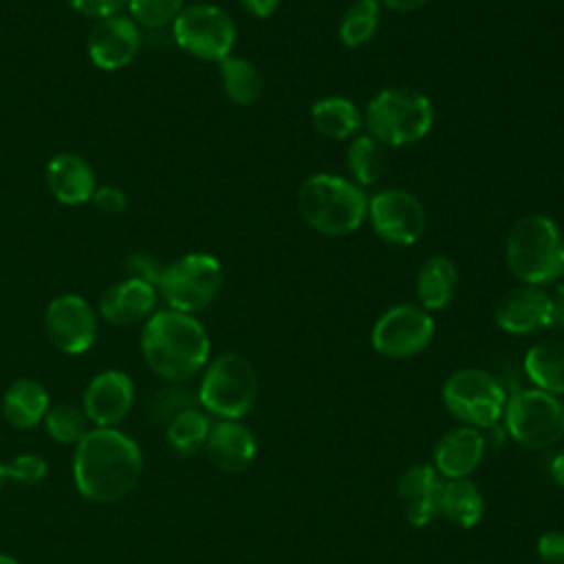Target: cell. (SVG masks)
I'll return each instance as SVG.
<instances>
[{"label":"cell","mask_w":564,"mask_h":564,"mask_svg":"<svg viewBox=\"0 0 564 564\" xmlns=\"http://www.w3.org/2000/svg\"><path fill=\"white\" fill-rule=\"evenodd\" d=\"M220 86L225 95L238 106H251L262 97L264 79L260 68L240 55H227L218 62Z\"/></svg>","instance_id":"4316f807"},{"label":"cell","mask_w":564,"mask_h":564,"mask_svg":"<svg viewBox=\"0 0 564 564\" xmlns=\"http://www.w3.org/2000/svg\"><path fill=\"white\" fill-rule=\"evenodd\" d=\"M9 482V467L4 463H0V489Z\"/></svg>","instance_id":"7bdbcfd3"},{"label":"cell","mask_w":564,"mask_h":564,"mask_svg":"<svg viewBox=\"0 0 564 564\" xmlns=\"http://www.w3.org/2000/svg\"><path fill=\"white\" fill-rule=\"evenodd\" d=\"M240 4L247 9V13H251L253 18H269L275 9H278V4H280V0H240Z\"/></svg>","instance_id":"ab89813d"},{"label":"cell","mask_w":564,"mask_h":564,"mask_svg":"<svg viewBox=\"0 0 564 564\" xmlns=\"http://www.w3.org/2000/svg\"><path fill=\"white\" fill-rule=\"evenodd\" d=\"M0 564H20V562L7 553H0Z\"/></svg>","instance_id":"ee69618b"},{"label":"cell","mask_w":564,"mask_h":564,"mask_svg":"<svg viewBox=\"0 0 564 564\" xmlns=\"http://www.w3.org/2000/svg\"><path fill=\"white\" fill-rule=\"evenodd\" d=\"M51 408L46 388L29 377L15 379L2 394V416L15 430H31Z\"/></svg>","instance_id":"7402d4cb"},{"label":"cell","mask_w":564,"mask_h":564,"mask_svg":"<svg viewBox=\"0 0 564 564\" xmlns=\"http://www.w3.org/2000/svg\"><path fill=\"white\" fill-rule=\"evenodd\" d=\"M196 399L205 412L238 421L258 399V375L242 355L223 352L207 361Z\"/></svg>","instance_id":"8992f818"},{"label":"cell","mask_w":564,"mask_h":564,"mask_svg":"<svg viewBox=\"0 0 564 564\" xmlns=\"http://www.w3.org/2000/svg\"><path fill=\"white\" fill-rule=\"evenodd\" d=\"M386 148L370 134H357L346 148V167L359 187L375 185L386 172Z\"/></svg>","instance_id":"83f0119b"},{"label":"cell","mask_w":564,"mask_h":564,"mask_svg":"<svg viewBox=\"0 0 564 564\" xmlns=\"http://www.w3.org/2000/svg\"><path fill=\"white\" fill-rule=\"evenodd\" d=\"M551 476H553V480H555L560 487H564V452L553 458V463H551Z\"/></svg>","instance_id":"b9f144b4"},{"label":"cell","mask_w":564,"mask_h":564,"mask_svg":"<svg viewBox=\"0 0 564 564\" xmlns=\"http://www.w3.org/2000/svg\"><path fill=\"white\" fill-rule=\"evenodd\" d=\"M381 7L397 11V13H412L421 7H425L430 0H377Z\"/></svg>","instance_id":"60d3db41"},{"label":"cell","mask_w":564,"mask_h":564,"mask_svg":"<svg viewBox=\"0 0 564 564\" xmlns=\"http://www.w3.org/2000/svg\"><path fill=\"white\" fill-rule=\"evenodd\" d=\"M505 262L513 278L531 286H551L564 275V234L546 214H527L505 240Z\"/></svg>","instance_id":"3957f363"},{"label":"cell","mask_w":564,"mask_h":564,"mask_svg":"<svg viewBox=\"0 0 564 564\" xmlns=\"http://www.w3.org/2000/svg\"><path fill=\"white\" fill-rule=\"evenodd\" d=\"M93 205L104 214H119L126 209V194L117 185H99L93 194Z\"/></svg>","instance_id":"8d00e7d4"},{"label":"cell","mask_w":564,"mask_h":564,"mask_svg":"<svg viewBox=\"0 0 564 564\" xmlns=\"http://www.w3.org/2000/svg\"><path fill=\"white\" fill-rule=\"evenodd\" d=\"M223 289V267L205 251H192L163 267L156 291L167 308L194 315L207 308Z\"/></svg>","instance_id":"52a82bcc"},{"label":"cell","mask_w":564,"mask_h":564,"mask_svg":"<svg viewBox=\"0 0 564 564\" xmlns=\"http://www.w3.org/2000/svg\"><path fill=\"white\" fill-rule=\"evenodd\" d=\"M443 403L454 419L487 430L500 421L507 392L487 370L460 368L443 383Z\"/></svg>","instance_id":"ba28073f"},{"label":"cell","mask_w":564,"mask_h":564,"mask_svg":"<svg viewBox=\"0 0 564 564\" xmlns=\"http://www.w3.org/2000/svg\"><path fill=\"white\" fill-rule=\"evenodd\" d=\"M560 326H562V330H564V319H562V324H560Z\"/></svg>","instance_id":"f6af8a7d"},{"label":"cell","mask_w":564,"mask_h":564,"mask_svg":"<svg viewBox=\"0 0 564 564\" xmlns=\"http://www.w3.org/2000/svg\"><path fill=\"white\" fill-rule=\"evenodd\" d=\"M434 317L419 304H397L379 315L370 330L375 352L388 359H410L434 339Z\"/></svg>","instance_id":"8fae6325"},{"label":"cell","mask_w":564,"mask_h":564,"mask_svg":"<svg viewBox=\"0 0 564 564\" xmlns=\"http://www.w3.org/2000/svg\"><path fill=\"white\" fill-rule=\"evenodd\" d=\"M551 311H553V326H560L564 319V282H555L549 289Z\"/></svg>","instance_id":"f35d334b"},{"label":"cell","mask_w":564,"mask_h":564,"mask_svg":"<svg viewBox=\"0 0 564 564\" xmlns=\"http://www.w3.org/2000/svg\"><path fill=\"white\" fill-rule=\"evenodd\" d=\"M134 403V383L121 370H104L90 379L82 397V410L95 427H115Z\"/></svg>","instance_id":"2e32d148"},{"label":"cell","mask_w":564,"mask_h":564,"mask_svg":"<svg viewBox=\"0 0 564 564\" xmlns=\"http://www.w3.org/2000/svg\"><path fill=\"white\" fill-rule=\"evenodd\" d=\"M443 480L432 465H412L397 482V498L412 527H425L438 516Z\"/></svg>","instance_id":"d6986e66"},{"label":"cell","mask_w":564,"mask_h":564,"mask_svg":"<svg viewBox=\"0 0 564 564\" xmlns=\"http://www.w3.org/2000/svg\"><path fill=\"white\" fill-rule=\"evenodd\" d=\"M209 430H212V421H209L207 412L192 405V408L181 410L165 425V438L176 454L192 456L205 447Z\"/></svg>","instance_id":"f1b7e54d"},{"label":"cell","mask_w":564,"mask_h":564,"mask_svg":"<svg viewBox=\"0 0 564 564\" xmlns=\"http://www.w3.org/2000/svg\"><path fill=\"white\" fill-rule=\"evenodd\" d=\"M44 427L53 441L59 445H77L79 438L88 432V419L84 410L68 405V403H57L51 405L44 414Z\"/></svg>","instance_id":"4dcf8cb0"},{"label":"cell","mask_w":564,"mask_h":564,"mask_svg":"<svg viewBox=\"0 0 564 564\" xmlns=\"http://www.w3.org/2000/svg\"><path fill=\"white\" fill-rule=\"evenodd\" d=\"M366 218L383 242L397 247L414 245L427 223L423 203L403 187H386L368 196Z\"/></svg>","instance_id":"7c38bea8"},{"label":"cell","mask_w":564,"mask_h":564,"mask_svg":"<svg viewBox=\"0 0 564 564\" xmlns=\"http://www.w3.org/2000/svg\"><path fill=\"white\" fill-rule=\"evenodd\" d=\"M209 335L194 315L161 308L143 324L141 355L148 368L170 383L198 375L209 361Z\"/></svg>","instance_id":"7a4b0ae2"},{"label":"cell","mask_w":564,"mask_h":564,"mask_svg":"<svg viewBox=\"0 0 564 564\" xmlns=\"http://www.w3.org/2000/svg\"><path fill=\"white\" fill-rule=\"evenodd\" d=\"M485 447V436L476 427L449 430L434 447V469L447 480L467 478L480 465Z\"/></svg>","instance_id":"ffe728a7"},{"label":"cell","mask_w":564,"mask_h":564,"mask_svg":"<svg viewBox=\"0 0 564 564\" xmlns=\"http://www.w3.org/2000/svg\"><path fill=\"white\" fill-rule=\"evenodd\" d=\"M46 183L51 194L64 205L88 203L95 194V172L77 152H59L46 163Z\"/></svg>","instance_id":"44dd1931"},{"label":"cell","mask_w":564,"mask_h":564,"mask_svg":"<svg viewBox=\"0 0 564 564\" xmlns=\"http://www.w3.org/2000/svg\"><path fill=\"white\" fill-rule=\"evenodd\" d=\"M538 557L542 564H564V533L544 531L538 540Z\"/></svg>","instance_id":"d590c367"},{"label":"cell","mask_w":564,"mask_h":564,"mask_svg":"<svg viewBox=\"0 0 564 564\" xmlns=\"http://www.w3.org/2000/svg\"><path fill=\"white\" fill-rule=\"evenodd\" d=\"M77 13L86 15V18H108V15H117L123 11V7H128V0H66Z\"/></svg>","instance_id":"e575fe53"},{"label":"cell","mask_w":564,"mask_h":564,"mask_svg":"<svg viewBox=\"0 0 564 564\" xmlns=\"http://www.w3.org/2000/svg\"><path fill=\"white\" fill-rule=\"evenodd\" d=\"M524 372L531 383L553 397H564V339L549 337L524 355Z\"/></svg>","instance_id":"d4e9b609"},{"label":"cell","mask_w":564,"mask_h":564,"mask_svg":"<svg viewBox=\"0 0 564 564\" xmlns=\"http://www.w3.org/2000/svg\"><path fill=\"white\" fill-rule=\"evenodd\" d=\"M311 123L326 139L350 141L364 128V112L352 99L330 95L311 106Z\"/></svg>","instance_id":"603a6c76"},{"label":"cell","mask_w":564,"mask_h":564,"mask_svg":"<svg viewBox=\"0 0 564 564\" xmlns=\"http://www.w3.org/2000/svg\"><path fill=\"white\" fill-rule=\"evenodd\" d=\"M434 123L432 101L416 88L390 86L379 90L364 110V128L383 148L421 141Z\"/></svg>","instance_id":"5b68a950"},{"label":"cell","mask_w":564,"mask_h":564,"mask_svg":"<svg viewBox=\"0 0 564 564\" xmlns=\"http://www.w3.org/2000/svg\"><path fill=\"white\" fill-rule=\"evenodd\" d=\"M458 286V271L456 264L447 258V256H430L416 273L414 280V291H416V300L419 306H423L425 311H441L445 308Z\"/></svg>","instance_id":"cb8c5ba5"},{"label":"cell","mask_w":564,"mask_h":564,"mask_svg":"<svg viewBox=\"0 0 564 564\" xmlns=\"http://www.w3.org/2000/svg\"><path fill=\"white\" fill-rule=\"evenodd\" d=\"M192 405H194V397H192L185 388L172 383V386L161 388V390L152 397V401H150V414H152V419H154L156 423L163 421V423L167 425L181 410L192 408Z\"/></svg>","instance_id":"d6a6232c"},{"label":"cell","mask_w":564,"mask_h":564,"mask_svg":"<svg viewBox=\"0 0 564 564\" xmlns=\"http://www.w3.org/2000/svg\"><path fill=\"white\" fill-rule=\"evenodd\" d=\"M172 40L192 57L220 62L231 55L236 42V24L231 15L216 4H189L170 26Z\"/></svg>","instance_id":"30bf717a"},{"label":"cell","mask_w":564,"mask_h":564,"mask_svg":"<svg viewBox=\"0 0 564 564\" xmlns=\"http://www.w3.org/2000/svg\"><path fill=\"white\" fill-rule=\"evenodd\" d=\"M297 209L308 227L339 238L357 231L366 220L368 194L350 178L322 172L302 181Z\"/></svg>","instance_id":"277c9868"},{"label":"cell","mask_w":564,"mask_h":564,"mask_svg":"<svg viewBox=\"0 0 564 564\" xmlns=\"http://www.w3.org/2000/svg\"><path fill=\"white\" fill-rule=\"evenodd\" d=\"M381 20V4L377 0H355L339 20L337 35L346 48H357L368 44L377 31Z\"/></svg>","instance_id":"f546056e"},{"label":"cell","mask_w":564,"mask_h":564,"mask_svg":"<svg viewBox=\"0 0 564 564\" xmlns=\"http://www.w3.org/2000/svg\"><path fill=\"white\" fill-rule=\"evenodd\" d=\"M141 26L123 13L95 22L88 33V57L101 70H119L128 66L141 51Z\"/></svg>","instance_id":"5bb4252c"},{"label":"cell","mask_w":564,"mask_h":564,"mask_svg":"<svg viewBox=\"0 0 564 564\" xmlns=\"http://www.w3.org/2000/svg\"><path fill=\"white\" fill-rule=\"evenodd\" d=\"M126 267L130 269L132 278H141V280L152 282V284H156V280H159V275L163 271V264H159L154 260V256H150V253H134V256H130Z\"/></svg>","instance_id":"74e56055"},{"label":"cell","mask_w":564,"mask_h":564,"mask_svg":"<svg viewBox=\"0 0 564 564\" xmlns=\"http://www.w3.org/2000/svg\"><path fill=\"white\" fill-rule=\"evenodd\" d=\"M156 284L128 275L106 289L99 300V315L112 326H130L145 322L156 311Z\"/></svg>","instance_id":"e0dca14e"},{"label":"cell","mask_w":564,"mask_h":564,"mask_svg":"<svg viewBox=\"0 0 564 564\" xmlns=\"http://www.w3.org/2000/svg\"><path fill=\"white\" fill-rule=\"evenodd\" d=\"M502 414L509 436L524 447H549L564 436V403L540 388L513 392Z\"/></svg>","instance_id":"9c48e42d"},{"label":"cell","mask_w":564,"mask_h":564,"mask_svg":"<svg viewBox=\"0 0 564 564\" xmlns=\"http://www.w3.org/2000/svg\"><path fill=\"white\" fill-rule=\"evenodd\" d=\"M482 496L480 489L469 478H454L443 482L438 513L460 529H471L482 518Z\"/></svg>","instance_id":"484cf974"},{"label":"cell","mask_w":564,"mask_h":564,"mask_svg":"<svg viewBox=\"0 0 564 564\" xmlns=\"http://www.w3.org/2000/svg\"><path fill=\"white\" fill-rule=\"evenodd\" d=\"M496 324L511 335H533L553 326L549 291L544 286L520 284L509 289L494 308Z\"/></svg>","instance_id":"9a60e30c"},{"label":"cell","mask_w":564,"mask_h":564,"mask_svg":"<svg viewBox=\"0 0 564 564\" xmlns=\"http://www.w3.org/2000/svg\"><path fill=\"white\" fill-rule=\"evenodd\" d=\"M141 471L139 445L117 427H93L75 445L73 478L86 500H121L137 487Z\"/></svg>","instance_id":"6da1fadb"},{"label":"cell","mask_w":564,"mask_h":564,"mask_svg":"<svg viewBox=\"0 0 564 564\" xmlns=\"http://www.w3.org/2000/svg\"><path fill=\"white\" fill-rule=\"evenodd\" d=\"M9 480L20 485H35L48 474V465L37 454H18L9 465Z\"/></svg>","instance_id":"836d02e7"},{"label":"cell","mask_w":564,"mask_h":564,"mask_svg":"<svg viewBox=\"0 0 564 564\" xmlns=\"http://www.w3.org/2000/svg\"><path fill=\"white\" fill-rule=\"evenodd\" d=\"M128 9L139 26L165 29L185 9V0H128Z\"/></svg>","instance_id":"1f68e13d"},{"label":"cell","mask_w":564,"mask_h":564,"mask_svg":"<svg viewBox=\"0 0 564 564\" xmlns=\"http://www.w3.org/2000/svg\"><path fill=\"white\" fill-rule=\"evenodd\" d=\"M258 445L251 430L236 419H218L212 423L205 454L214 467L225 474H240L251 467Z\"/></svg>","instance_id":"ac0fdd59"},{"label":"cell","mask_w":564,"mask_h":564,"mask_svg":"<svg viewBox=\"0 0 564 564\" xmlns=\"http://www.w3.org/2000/svg\"><path fill=\"white\" fill-rule=\"evenodd\" d=\"M44 330L59 352L82 355L97 339V313L86 297L62 293L44 311Z\"/></svg>","instance_id":"4fadbf2b"}]
</instances>
